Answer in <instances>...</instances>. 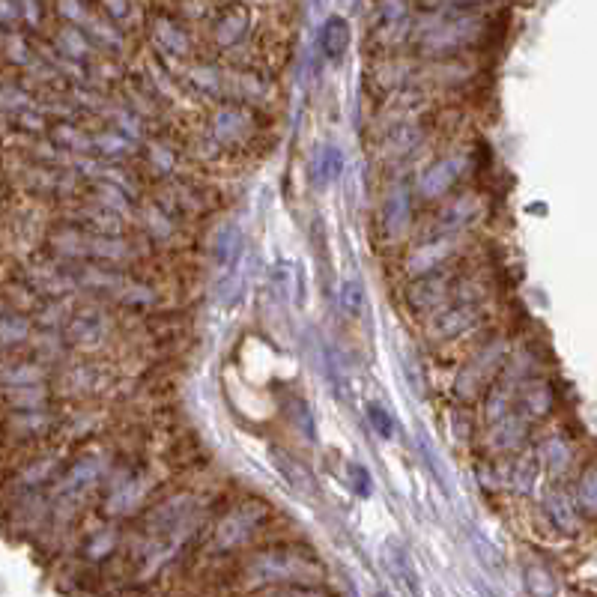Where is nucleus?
<instances>
[{"label":"nucleus","mask_w":597,"mask_h":597,"mask_svg":"<svg viewBox=\"0 0 597 597\" xmlns=\"http://www.w3.org/2000/svg\"><path fill=\"white\" fill-rule=\"evenodd\" d=\"M278 466H281V472H284L287 484H290L299 496L317 493V484H314V478H311V472H308V469H302L299 463H293V460H287V457H281V454H278Z\"/></svg>","instance_id":"nucleus-13"},{"label":"nucleus","mask_w":597,"mask_h":597,"mask_svg":"<svg viewBox=\"0 0 597 597\" xmlns=\"http://www.w3.org/2000/svg\"><path fill=\"white\" fill-rule=\"evenodd\" d=\"M580 505L597 514V469H589L580 481Z\"/></svg>","instance_id":"nucleus-22"},{"label":"nucleus","mask_w":597,"mask_h":597,"mask_svg":"<svg viewBox=\"0 0 597 597\" xmlns=\"http://www.w3.org/2000/svg\"><path fill=\"white\" fill-rule=\"evenodd\" d=\"M12 15H15L12 0H3V21H6V24H12Z\"/></svg>","instance_id":"nucleus-32"},{"label":"nucleus","mask_w":597,"mask_h":597,"mask_svg":"<svg viewBox=\"0 0 597 597\" xmlns=\"http://www.w3.org/2000/svg\"><path fill=\"white\" fill-rule=\"evenodd\" d=\"M254 568H257V574H263L260 580H293V574H296L293 559L284 553H266L263 559L254 562Z\"/></svg>","instance_id":"nucleus-11"},{"label":"nucleus","mask_w":597,"mask_h":597,"mask_svg":"<svg viewBox=\"0 0 597 597\" xmlns=\"http://www.w3.org/2000/svg\"><path fill=\"white\" fill-rule=\"evenodd\" d=\"M242 254V242H239V224H224L218 233H215V242H212V260L218 269H230V263Z\"/></svg>","instance_id":"nucleus-8"},{"label":"nucleus","mask_w":597,"mask_h":597,"mask_svg":"<svg viewBox=\"0 0 597 597\" xmlns=\"http://www.w3.org/2000/svg\"><path fill=\"white\" fill-rule=\"evenodd\" d=\"M418 138H421V132L418 129H400L398 132V138H392L389 141V153H406V150H412V144H418Z\"/></svg>","instance_id":"nucleus-27"},{"label":"nucleus","mask_w":597,"mask_h":597,"mask_svg":"<svg viewBox=\"0 0 597 597\" xmlns=\"http://www.w3.org/2000/svg\"><path fill=\"white\" fill-rule=\"evenodd\" d=\"M320 171H323L326 180H338L341 177V171H344V153H341V147H326Z\"/></svg>","instance_id":"nucleus-21"},{"label":"nucleus","mask_w":597,"mask_h":597,"mask_svg":"<svg viewBox=\"0 0 597 597\" xmlns=\"http://www.w3.org/2000/svg\"><path fill=\"white\" fill-rule=\"evenodd\" d=\"M293 418L299 421L302 433H305L308 439H314V421H311V412H308V403H305V400H293Z\"/></svg>","instance_id":"nucleus-28"},{"label":"nucleus","mask_w":597,"mask_h":597,"mask_svg":"<svg viewBox=\"0 0 597 597\" xmlns=\"http://www.w3.org/2000/svg\"><path fill=\"white\" fill-rule=\"evenodd\" d=\"M523 436H526V424H523L520 418H514V415H502L493 442H496L499 448H517V445L523 442Z\"/></svg>","instance_id":"nucleus-15"},{"label":"nucleus","mask_w":597,"mask_h":597,"mask_svg":"<svg viewBox=\"0 0 597 597\" xmlns=\"http://www.w3.org/2000/svg\"><path fill=\"white\" fill-rule=\"evenodd\" d=\"M520 406L529 409L532 415H544L550 412L553 406V395H550V386L547 383H526L520 389Z\"/></svg>","instance_id":"nucleus-12"},{"label":"nucleus","mask_w":597,"mask_h":597,"mask_svg":"<svg viewBox=\"0 0 597 597\" xmlns=\"http://www.w3.org/2000/svg\"><path fill=\"white\" fill-rule=\"evenodd\" d=\"M448 254H451V242H448V239L427 242V245H421V248H415V251L409 254V272H412V275L430 272V269H436Z\"/></svg>","instance_id":"nucleus-9"},{"label":"nucleus","mask_w":597,"mask_h":597,"mask_svg":"<svg viewBox=\"0 0 597 597\" xmlns=\"http://www.w3.org/2000/svg\"><path fill=\"white\" fill-rule=\"evenodd\" d=\"M362 302H365V290H362V281L359 278H344L341 281V308L356 317L362 311Z\"/></svg>","instance_id":"nucleus-18"},{"label":"nucleus","mask_w":597,"mask_h":597,"mask_svg":"<svg viewBox=\"0 0 597 597\" xmlns=\"http://www.w3.org/2000/svg\"><path fill=\"white\" fill-rule=\"evenodd\" d=\"M350 39H353L350 21L344 15H329L326 24H323V30H320V48H323V54L329 60H341L347 54V48H350Z\"/></svg>","instance_id":"nucleus-5"},{"label":"nucleus","mask_w":597,"mask_h":597,"mask_svg":"<svg viewBox=\"0 0 597 597\" xmlns=\"http://www.w3.org/2000/svg\"><path fill=\"white\" fill-rule=\"evenodd\" d=\"M475 320H478V311H472V308L445 311V314L436 320V335H442V338H457L460 332H466L469 326H475Z\"/></svg>","instance_id":"nucleus-10"},{"label":"nucleus","mask_w":597,"mask_h":597,"mask_svg":"<svg viewBox=\"0 0 597 597\" xmlns=\"http://www.w3.org/2000/svg\"><path fill=\"white\" fill-rule=\"evenodd\" d=\"M105 6H108L117 18H123V15L129 12V0H105Z\"/></svg>","instance_id":"nucleus-31"},{"label":"nucleus","mask_w":597,"mask_h":597,"mask_svg":"<svg viewBox=\"0 0 597 597\" xmlns=\"http://www.w3.org/2000/svg\"><path fill=\"white\" fill-rule=\"evenodd\" d=\"M111 547H114V532H102V535H96V538H93V544H90V556H93V559H102V556H108V553H111Z\"/></svg>","instance_id":"nucleus-30"},{"label":"nucleus","mask_w":597,"mask_h":597,"mask_svg":"<svg viewBox=\"0 0 597 597\" xmlns=\"http://www.w3.org/2000/svg\"><path fill=\"white\" fill-rule=\"evenodd\" d=\"M248 30V9L245 6H227L215 21V39L218 45H236Z\"/></svg>","instance_id":"nucleus-7"},{"label":"nucleus","mask_w":597,"mask_h":597,"mask_svg":"<svg viewBox=\"0 0 597 597\" xmlns=\"http://www.w3.org/2000/svg\"><path fill=\"white\" fill-rule=\"evenodd\" d=\"M93 478H96V466H93V460H84V463H78V466L72 469L69 490H84Z\"/></svg>","instance_id":"nucleus-25"},{"label":"nucleus","mask_w":597,"mask_h":597,"mask_svg":"<svg viewBox=\"0 0 597 597\" xmlns=\"http://www.w3.org/2000/svg\"><path fill=\"white\" fill-rule=\"evenodd\" d=\"M156 36H159L162 45H165L168 51H174V54H183V51L189 48L186 33H183L177 24H171V21H159V24H156Z\"/></svg>","instance_id":"nucleus-19"},{"label":"nucleus","mask_w":597,"mask_h":597,"mask_svg":"<svg viewBox=\"0 0 597 597\" xmlns=\"http://www.w3.org/2000/svg\"><path fill=\"white\" fill-rule=\"evenodd\" d=\"M409 212H412V206H409V192L403 189V186H395L386 200H383V230L389 233V236H400L406 227H409Z\"/></svg>","instance_id":"nucleus-6"},{"label":"nucleus","mask_w":597,"mask_h":597,"mask_svg":"<svg viewBox=\"0 0 597 597\" xmlns=\"http://www.w3.org/2000/svg\"><path fill=\"white\" fill-rule=\"evenodd\" d=\"M499 365H502V344L484 347V350L463 368V374L457 377V395H460V398L478 395V392L487 386V380L499 371Z\"/></svg>","instance_id":"nucleus-2"},{"label":"nucleus","mask_w":597,"mask_h":597,"mask_svg":"<svg viewBox=\"0 0 597 597\" xmlns=\"http://www.w3.org/2000/svg\"><path fill=\"white\" fill-rule=\"evenodd\" d=\"M547 511H550V517H553V523L562 529V532H574L577 529V517H574V508H571V502L562 496V493H553L550 499H547Z\"/></svg>","instance_id":"nucleus-16"},{"label":"nucleus","mask_w":597,"mask_h":597,"mask_svg":"<svg viewBox=\"0 0 597 597\" xmlns=\"http://www.w3.org/2000/svg\"><path fill=\"white\" fill-rule=\"evenodd\" d=\"M260 523V514L254 508H242L236 514H230L221 526H218V535H215V547L218 550H236L242 547L251 535H254V526Z\"/></svg>","instance_id":"nucleus-3"},{"label":"nucleus","mask_w":597,"mask_h":597,"mask_svg":"<svg viewBox=\"0 0 597 597\" xmlns=\"http://www.w3.org/2000/svg\"><path fill=\"white\" fill-rule=\"evenodd\" d=\"M511 481H514V487H517V490L529 493V490H532V481H535V463H532L529 457L517 460V466H514V475H511Z\"/></svg>","instance_id":"nucleus-24"},{"label":"nucleus","mask_w":597,"mask_h":597,"mask_svg":"<svg viewBox=\"0 0 597 597\" xmlns=\"http://www.w3.org/2000/svg\"><path fill=\"white\" fill-rule=\"evenodd\" d=\"M475 212H478V206H475V200L472 198H457L448 209H445V227H451V230H457V227H463V224H469L472 218H475Z\"/></svg>","instance_id":"nucleus-17"},{"label":"nucleus","mask_w":597,"mask_h":597,"mask_svg":"<svg viewBox=\"0 0 597 597\" xmlns=\"http://www.w3.org/2000/svg\"><path fill=\"white\" fill-rule=\"evenodd\" d=\"M368 421H371V427L383 436V439H392V433H395V421H392V415H389V409L383 406V403H368Z\"/></svg>","instance_id":"nucleus-20"},{"label":"nucleus","mask_w":597,"mask_h":597,"mask_svg":"<svg viewBox=\"0 0 597 597\" xmlns=\"http://www.w3.org/2000/svg\"><path fill=\"white\" fill-rule=\"evenodd\" d=\"M460 171H463V159H460V156L439 159V162L421 177V195H424V198H439V195H445V192L454 186V180L460 177Z\"/></svg>","instance_id":"nucleus-4"},{"label":"nucleus","mask_w":597,"mask_h":597,"mask_svg":"<svg viewBox=\"0 0 597 597\" xmlns=\"http://www.w3.org/2000/svg\"><path fill=\"white\" fill-rule=\"evenodd\" d=\"M409 302H412L415 311H433L439 302H445V284L430 278V281H424L418 290L409 293Z\"/></svg>","instance_id":"nucleus-14"},{"label":"nucleus","mask_w":597,"mask_h":597,"mask_svg":"<svg viewBox=\"0 0 597 597\" xmlns=\"http://www.w3.org/2000/svg\"><path fill=\"white\" fill-rule=\"evenodd\" d=\"M481 27V18L475 12H463V9H445L436 18L427 21L421 42L427 51H454L466 42L475 39Z\"/></svg>","instance_id":"nucleus-1"},{"label":"nucleus","mask_w":597,"mask_h":597,"mask_svg":"<svg viewBox=\"0 0 597 597\" xmlns=\"http://www.w3.org/2000/svg\"><path fill=\"white\" fill-rule=\"evenodd\" d=\"M350 487L359 493V496H371V475H368V469L362 466V463H353L350 466Z\"/></svg>","instance_id":"nucleus-26"},{"label":"nucleus","mask_w":597,"mask_h":597,"mask_svg":"<svg viewBox=\"0 0 597 597\" xmlns=\"http://www.w3.org/2000/svg\"><path fill=\"white\" fill-rule=\"evenodd\" d=\"M544 460H547V466H550L553 472H559V469L568 463V445H565L562 439L544 442Z\"/></svg>","instance_id":"nucleus-23"},{"label":"nucleus","mask_w":597,"mask_h":597,"mask_svg":"<svg viewBox=\"0 0 597 597\" xmlns=\"http://www.w3.org/2000/svg\"><path fill=\"white\" fill-rule=\"evenodd\" d=\"M433 3H448L451 6V3H484V0H433Z\"/></svg>","instance_id":"nucleus-33"},{"label":"nucleus","mask_w":597,"mask_h":597,"mask_svg":"<svg viewBox=\"0 0 597 597\" xmlns=\"http://www.w3.org/2000/svg\"><path fill=\"white\" fill-rule=\"evenodd\" d=\"M24 335H27L24 320H15V317H6V320H3V341H6V344L18 341V338H24Z\"/></svg>","instance_id":"nucleus-29"}]
</instances>
